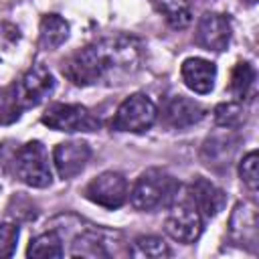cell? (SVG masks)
I'll use <instances>...</instances> for the list:
<instances>
[{"instance_id": "d4e9b609", "label": "cell", "mask_w": 259, "mask_h": 259, "mask_svg": "<svg viewBox=\"0 0 259 259\" xmlns=\"http://www.w3.org/2000/svg\"><path fill=\"white\" fill-rule=\"evenodd\" d=\"M18 227L12 223H0V257H10L16 249Z\"/></svg>"}, {"instance_id": "d6986e66", "label": "cell", "mask_w": 259, "mask_h": 259, "mask_svg": "<svg viewBox=\"0 0 259 259\" xmlns=\"http://www.w3.org/2000/svg\"><path fill=\"white\" fill-rule=\"evenodd\" d=\"M71 257H89V259H97V257H107L109 253L105 251V243L103 239L95 233V231H83L81 235H77L73 239V247L69 251Z\"/></svg>"}, {"instance_id": "5b68a950", "label": "cell", "mask_w": 259, "mask_h": 259, "mask_svg": "<svg viewBox=\"0 0 259 259\" xmlns=\"http://www.w3.org/2000/svg\"><path fill=\"white\" fill-rule=\"evenodd\" d=\"M40 121L55 132H95L99 119L81 103H53L45 109Z\"/></svg>"}, {"instance_id": "484cf974", "label": "cell", "mask_w": 259, "mask_h": 259, "mask_svg": "<svg viewBox=\"0 0 259 259\" xmlns=\"http://www.w3.org/2000/svg\"><path fill=\"white\" fill-rule=\"evenodd\" d=\"M241 2H243V4H247V6H253L257 0H241Z\"/></svg>"}, {"instance_id": "ac0fdd59", "label": "cell", "mask_w": 259, "mask_h": 259, "mask_svg": "<svg viewBox=\"0 0 259 259\" xmlns=\"http://www.w3.org/2000/svg\"><path fill=\"white\" fill-rule=\"evenodd\" d=\"M63 239L57 231H47L38 237H34L28 243L26 249V257H42V259H51V257H63Z\"/></svg>"}, {"instance_id": "277c9868", "label": "cell", "mask_w": 259, "mask_h": 259, "mask_svg": "<svg viewBox=\"0 0 259 259\" xmlns=\"http://www.w3.org/2000/svg\"><path fill=\"white\" fill-rule=\"evenodd\" d=\"M156 117H158V109L154 101L144 93H134L119 103L111 119V127L115 132L144 134L154 125Z\"/></svg>"}, {"instance_id": "cb8c5ba5", "label": "cell", "mask_w": 259, "mask_h": 259, "mask_svg": "<svg viewBox=\"0 0 259 259\" xmlns=\"http://www.w3.org/2000/svg\"><path fill=\"white\" fill-rule=\"evenodd\" d=\"M257 152L251 150L247 156H243L241 164H239V176L241 180L247 184V188L251 192H257V186H259V172H257Z\"/></svg>"}, {"instance_id": "9a60e30c", "label": "cell", "mask_w": 259, "mask_h": 259, "mask_svg": "<svg viewBox=\"0 0 259 259\" xmlns=\"http://www.w3.org/2000/svg\"><path fill=\"white\" fill-rule=\"evenodd\" d=\"M154 8L158 14H162V18L166 20V24L174 30H182L186 26H190L192 22V8L188 0H152Z\"/></svg>"}, {"instance_id": "4fadbf2b", "label": "cell", "mask_w": 259, "mask_h": 259, "mask_svg": "<svg viewBox=\"0 0 259 259\" xmlns=\"http://www.w3.org/2000/svg\"><path fill=\"white\" fill-rule=\"evenodd\" d=\"M164 123L172 130H186L204 117V109L198 101L186 95H174L164 105Z\"/></svg>"}, {"instance_id": "e0dca14e", "label": "cell", "mask_w": 259, "mask_h": 259, "mask_svg": "<svg viewBox=\"0 0 259 259\" xmlns=\"http://www.w3.org/2000/svg\"><path fill=\"white\" fill-rule=\"evenodd\" d=\"M231 93L243 101V99H249L253 95V89H255V69L251 63L247 61H241L235 65L233 73H231Z\"/></svg>"}, {"instance_id": "8fae6325", "label": "cell", "mask_w": 259, "mask_h": 259, "mask_svg": "<svg viewBox=\"0 0 259 259\" xmlns=\"http://www.w3.org/2000/svg\"><path fill=\"white\" fill-rule=\"evenodd\" d=\"M188 200L194 204V208L200 212L202 219H212L225 208L227 194L210 180L196 176L188 186Z\"/></svg>"}, {"instance_id": "2e32d148", "label": "cell", "mask_w": 259, "mask_h": 259, "mask_svg": "<svg viewBox=\"0 0 259 259\" xmlns=\"http://www.w3.org/2000/svg\"><path fill=\"white\" fill-rule=\"evenodd\" d=\"M69 38V22L59 14H45L40 20V47L47 51L59 49Z\"/></svg>"}, {"instance_id": "ffe728a7", "label": "cell", "mask_w": 259, "mask_h": 259, "mask_svg": "<svg viewBox=\"0 0 259 259\" xmlns=\"http://www.w3.org/2000/svg\"><path fill=\"white\" fill-rule=\"evenodd\" d=\"M214 123L225 130H237L247 119V109L241 101H223L212 109Z\"/></svg>"}, {"instance_id": "30bf717a", "label": "cell", "mask_w": 259, "mask_h": 259, "mask_svg": "<svg viewBox=\"0 0 259 259\" xmlns=\"http://www.w3.org/2000/svg\"><path fill=\"white\" fill-rule=\"evenodd\" d=\"M89 158H91V148L87 142H81V140L61 142V144H57V148L53 152L55 168L63 180H69V178H75L77 174H81L85 170Z\"/></svg>"}, {"instance_id": "ba28073f", "label": "cell", "mask_w": 259, "mask_h": 259, "mask_svg": "<svg viewBox=\"0 0 259 259\" xmlns=\"http://www.w3.org/2000/svg\"><path fill=\"white\" fill-rule=\"evenodd\" d=\"M85 198L109 210L119 208L127 200V180L113 170L101 172L85 186Z\"/></svg>"}, {"instance_id": "6da1fadb", "label": "cell", "mask_w": 259, "mask_h": 259, "mask_svg": "<svg viewBox=\"0 0 259 259\" xmlns=\"http://www.w3.org/2000/svg\"><path fill=\"white\" fill-rule=\"evenodd\" d=\"M142 45L134 36L117 34L87 45L63 61V75L79 87H89L105 79H117L138 71Z\"/></svg>"}, {"instance_id": "44dd1931", "label": "cell", "mask_w": 259, "mask_h": 259, "mask_svg": "<svg viewBox=\"0 0 259 259\" xmlns=\"http://www.w3.org/2000/svg\"><path fill=\"white\" fill-rule=\"evenodd\" d=\"M130 255L136 259H162V257H170V249L160 237L144 235L132 243Z\"/></svg>"}, {"instance_id": "7a4b0ae2", "label": "cell", "mask_w": 259, "mask_h": 259, "mask_svg": "<svg viewBox=\"0 0 259 259\" xmlns=\"http://www.w3.org/2000/svg\"><path fill=\"white\" fill-rule=\"evenodd\" d=\"M180 182L162 168L144 170L132 186L130 202L136 210L154 212L158 208H168L178 200Z\"/></svg>"}, {"instance_id": "5bb4252c", "label": "cell", "mask_w": 259, "mask_h": 259, "mask_svg": "<svg viewBox=\"0 0 259 259\" xmlns=\"http://www.w3.org/2000/svg\"><path fill=\"white\" fill-rule=\"evenodd\" d=\"M180 77L190 91H194L198 95H206L214 89L217 67H214V63H210L202 57H188L180 67Z\"/></svg>"}, {"instance_id": "9c48e42d", "label": "cell", "mask_w": 259, "mask_h": 259, "mask_svg": "<svg viewBox=\"0 0 259 259\" xmlns=\"http://www.w3.org/2000/svg\"><path fill=\"white\" fill-rule=\"evenodd\" d=\"M231 34H233V24L229 16L219 12H204L196 22L194 42L204 51L221 53L229 47Z\"/></svg>"}, {"instance_id": "3957f363", "label": "cell", "mask_w": 259, "mask_h": 259, "mask_svg": "<svg viewBox=\"0 0 259 259\" xmlns=\"http://www.w3.org/2000/svg\"><path fill=\"white\" fill-rule=\"evenodd\" d=\"M14 172L20 182L32 188H47L53 182V172L49 164V154L42 142L32 140L18 148L14 156Z\"/></svg>"}, {"instance_id": "7402d4cb", "label": "cell", "mask_w": 259, "mask_h": 259, "mask_svg": "<svg viewBox=\"0 0 259 259\" xmlns=\"http://www.w3.org/2000/svg\"><path fill=\"white\" fill-rule=\"evenodd\" d=\"M227 146H231L229 144V136H223V138H219V136H212V138H206V142H204V146H202V160H204V164L206 166H217V164H223V166H227L229 162V158H231V154H233V150H229L227 152Z\"/></svg>"}, {"instance_id": "8992f818", "label": "cell", "mask_w": 259, "mask_h": 259, "mask_svg": "<svg viewBox=\"0 0 259 259\" xmlns=\"http://www.w3.org/2000/svg\"><path fill=\"white\" fill-rule=\"evenodd\" d=\"M14 91L22 109L36 107L55 91V77L42 63H36L14 83Z\"/></svg>"}, {"instance_id": "7c38bea8", "label": "cell", "mask_w": 259, "mask_h": 259, "mask_svg": "<svg viewBox=\"0 0 259 259\" xmlns=\"http://www.w3.org/2000/svg\"><path fill=\"white\" fill-rule=\"evenodd\" d=\"M229 237L239 247L257 251V210L249 202H239L229 221Z\"/></svg>"}, {"instance_id": "603a6c76", "label": "cell", "mask_w": 259, "mask_h": 259, "mask_svg": "<svg viewBox=\"0 0 259 259\" xmlns=\"http://www.w3.org/2000/svg\"><path fill=\"white\" fill-rule=\"evenodd\" d=\"M20 111H22V107L16 99L14 85L0 89V125L14 123L20 117Z\"/></svg>"}, {"instance_id": "52a82bcc", "label": "cell", "mask_w": 259, "mask_h": 259, "mask_svg": "<svg viewBox=\"0 0 259 259\" xmlns=\"http://www.w3.org/2000/svg\"><path fill=\"white\" fill-rule=\"evenodd\" d=\"M170 212L164 223V231L178 243L190 245L194 243L202 233V217L194 208V204L186 200H176L172 206H168Z\"/></svg>"}]
</instances>
